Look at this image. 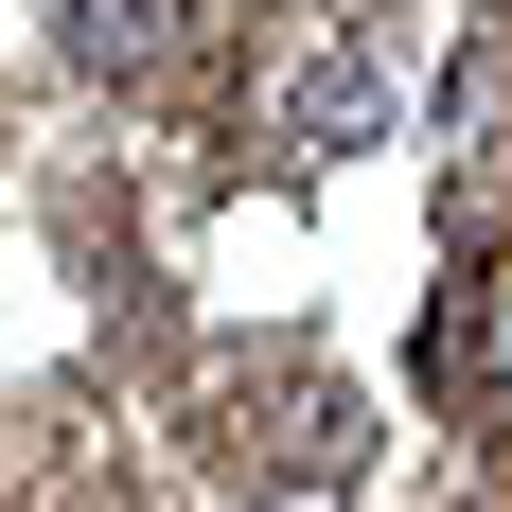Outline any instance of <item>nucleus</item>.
<instances>
[{
  "label": "nucleus",
  "instance_id": "1",
  "mask_svg": "<svg viewBox=\"0 0 512 512\" xmlns=\"http://www.w3.org/2000/svg\"><path fill=\"white\" fill-rule=\"evenodd\" d=\"M495 389H512V301H495Z\"/></svg>",
  "mask_w": 512,
  "mask_h": 512
}]
</instances>
